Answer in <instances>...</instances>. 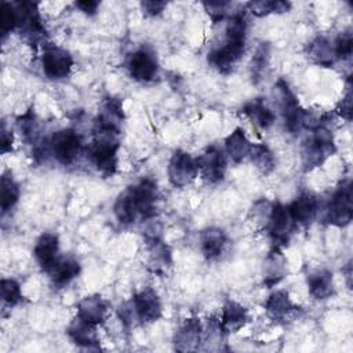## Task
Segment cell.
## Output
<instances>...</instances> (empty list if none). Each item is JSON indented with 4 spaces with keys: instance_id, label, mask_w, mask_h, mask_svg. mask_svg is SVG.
<instances>
[{
    "instance_id": "1",
    "label": "cell",
    "mask_w": 353,
    "mask_h": 353,
    "mask_svg": "<svg viewBox=\"0 0 353 353\" xmlns=\"http://www.w3.org/2000/svg\"><path fill=\"white\" fill-rule=\"evenodd\" d=\"M312 134L302 142L301 159L305 171H310L321 165L335 152L332 131L323 123L310 130Z\"/></svg>"
},
{
    "instance_id": "2",
    "label": "cell",
    "mask_w": 353,
    "mask_h": 353,
    "mask_svg": "<svg viewBox=\"0 0 353 353\" xmlns=\"http://www.w3.org/2000/svg\"><path fill=\"white\" fill-rule=\"evenodd\" d=\"M119 141L114 135L95 134V139L90 146L88 156L94 167L103 176H112L117 168V152Z\"/></svg>"
},
{
    "instance_id": "3",
    "label": "cell",
    "mask_w": 353,
    "mask_h": 353,
    "mask_svg": "<svg viewBox=\"0 0 353 353\" xmlns=\"http://www.w3.org/2000/svg\"><path fill=\"white\" fill-rule=\"evenodd\" d=\"M83 150L80 134L73 128H62L52 134L50 141V152L63 165L74 163Z\"/></svg>"
},
{
    "instance_id": "4",
    "label": "cell",
    "mask_w": 353,
    "mask_h": 353,
    "mask_svg": "<svg viewBox=\"0 0 353 353\" xmlns=\"http://www.w3.org/2000/svg\"><path fill=\"white\" fill-rule=\"evenodd\" d=\"M274 88L279 98V105H280L285 128L290 132L296 134L303 128L306 110L299 105L295 94L291 91V88L284 80H279Z\"/></svg>"
},
{
    "instance_id": "5",
    "label": "cell",
    "mask_w": 353,
    "mask_h": 353,
    "mask_svg": "<svg viewBox=\"0 0 353 353\" xmlns=\"http://www.w3.org/2000/svg\"><path fill=\"white\" fill-rule=\"evenodd\" d=\"M352 216V183L350 181H345L336 188L330 199L327 207V222L330 225L343 228L350 223Z\"/></svg>"
},
{
    "instance_id": "6",
    "label": "cell",
    "mask_w": 353,
    "mask_h": 353,
    "mask_svg": "<svg viewBox=\"0 0 353 353\" xmlns=\"http://www.w3.org/2000/svg\"><path fill=\"white\" fill-rule=\"evenodd\" d=\"M124 121L123 102L119 98L109 97L103 99L99 106L98 116L95 119V134L102 135H114L117 137L121 132Z\"/></svg>"
},
{
    "instance_id": "7",
    "label": "cell",
    "mask_w": 353,
    "mask_h": 353,
    "mask_svg": "<svg viewBox=\"0 0 353 353\" xmlns=\"http://www.w3.org/2000/svg\"><path fill=\"white\" fill-rule=\"evenodd\" d=\"M266 229L269 232L273 247L281 250L283 247L288 245L295 229V222L291 218L290 211L284 204L281 203L273 204L270 221Z\"/></svg>"
},
{
    "instance_id": "8",
    "label": "cell",
    "mask_w": 353,
    "mask_h": 353,
    "mask_svg": "<svg viewBox=\"0 0 353 353\" xmlns=\"http://www.w3.org/2000/svg\"><path fill=\"white\" fill-rule=\"evenodd\" d=\"M199 174L208 183H219L225 178L226 172V157L222 149L212 145L203 150L196 159Z\"/></svg>"
},
{
    "instance_id": "9",
    "label": "cell",
    "mask_w": 353,
    "mask_h": 353,
    "mask_svg": "<svg viewBox=\"0 0 353 353\" xmlns=\"http://www.w3.org/2000/svg\"><path fill=\"white\" fill-rule=\"evenodd\" d=\"M167 172L172 186L185 188L190 185L199 174L196 159L183 150H175L168 161Z\"/></svg>"
},
{
    "instance_id": "10",
    "label": "cell",
    "mask_w": 353,
    "mask_h": 353,
    "mask_svg": "<svg viewBox=\"0 0 353 353\" xmlns=\"http://www.w3.org/2000/svg\"><path fill=\"white\" fill-rule=\"evenodd\" d=\"M41 66L48 79L61 80L70 74L73 68V57L62 47L48 46L43 51Z\"/></svg>"
},
{
    "instance_id": "11",
    "label": "cell",
    "mask_w": 353,
    "mask_h": 353,
    "mask_svg": "<svg viewBox=\"0 0 353 353\" xmlns=\"http://www.w3.org/2000/svg\"><path fill=\"white\" fill-rule=\"evenodd\" d=\"M127 69L134 80L148 83L157 77L159 62L152 50L141 47L132 54H130L127 61Z\"/></svg>"
},
{
    "instance_id": "12",
    "label": "cell",
    "mask_w": 353,
    "mask_h": 353,
    "mask_svg": "<svg viewBox=\"0 0 353 353\" xmlns=\"http://www.w3.org/2000/svg\"><path fill=\"white\" fill-rule=\"evenodd\" d=\"M131 306L134 309L138 323L149 324L161 317L163 306L157 292L152 288H143L131 298Z\"/></svg>"
},
{
    "instance_id": "13",
    "label": "cell",
    "mask_w": 353,
    "mask_h": 353,
    "mask_svg": "<svg viewBox=\"0 0 353 353\" xmlns=\"http://www.w3.org/2000/svg\"><path fill=\"white\" fill-rule=\"evenodd\" d=\"M135 210L139 218L149 219L156 215L159 190L152 179H142L137 185L130 186Z\"/></svg>"
},
{
    "instance_id": "14",
    "label": "cell",
    "mask_w": 353,
    "mask_h": 353,
    "mask_svg": "<svg viewBox=\"0 0 353 353\" xmlns=\"http://www.w3.org/2000/svg\"><path fill=\"white\" fill-rule=\"evenodd\" d=\"M203 338V325L197 317H189L175 330L174 346L178 352L196 350Z\"/></svg>"
},
{
    "instance_id": "15",
    "label": "cell",
    "mask_w": 353,
    "mask_h": 353,
    "mask_svg": "<svg viewBox=\"0 0 353 353\" xmlns=\"http://www.w3.org/2000/svg\"><path fill=\"white\" fill-rule=\"evenodd\" d=\"M33 255L39 266L47 273L59 259V240L54 233H43L34 244Z\"/></svg>"
},
{
    "instance_id": "16",
    "label": "cell",
    "mask_w": 353,
    "mask_h": 353,
    "mask_svg": "<svg viewBox=\"0 0 353 353\" xmlns=\"http://www.w3.org/2000/svg\"><path fill=\"white\" fill-rule=\"evenodd\" d=\"M244 50L245 48H240V47L223 43V46L210 51L207 59L211 68H214L219 73L228 74L234 69L237 62L241 59Z\"/></svg>"
},
{
    "instance_id": "17",
    "label": "cell",
    "mask_w": 353,
    "mask_h": 353,
    "mask_svg": "<svg viewBox=\"0 0 353 353\" xmlns=\"http://www.w3.org/2000/svg\"><path fill=\"white\" fill-rule=\"evenodd\" d=\"M200 250L205 259L216 261L222 256L228 245V236L219 228H207L199 236Z\"/></svg>"
},
{
    "instance_id": "18",
    "label": "cell",
    "mask_w": 353,
    "mask_h": 353,
    "mask_svg": "<svg viewBox=\"0 0 353 353\" xmlns=\"http://www.w3.org/2000/svg\"><path fill=\"white\" fill-rule=\"evenodd\" d=\"M287 208L295 225L309 226L317 216L319 203L316 196H313L312 193H302L296 199H294V201L287 205Z\"/></svg>"
},
{
    "instance_id": "19",
    "label": "cell",
    "mask_w": 353,
    "mask_h": 353,
    "mask_svg": "<svg viewBox=\"0 0 353 353\" xmlns=\"http://www.w3.org/2000/svg\"><path fill=\"white\" fill-rule=\"evenodd\" d=\"M108 316V303L101 295H90L77 303V317L92 325H99Z\"/></svg>"
},
{
    "instance_id": "20",
    "label": "cell",
    "mask_w": 353,
    "mask_h": 353,
    "mask_svg": "<svg viewBox=\"0 0 353 353\" xmlns=\"http://www.w3.org/2000/svg\"><path fill=\"white\" fill-rule=\"evenodd\" d=\"M68 336L72 342L84 349L99 347V339L97 334V325L83 321L76 316V319L66 328Z\"/></svg>"
},
{
    "instance_id": "21",
    "label": "cell",
    "mask_w": 353,
    "mask_h": 353,
    "mask_svg": "<svg viewBox=\"0 0 353 353\" xmlns=\"http://www.w3.org/2000/svg\"><path fill=\"white\" fill-rule=\"evenodd\" d=\"M287 274V259L280 248L273 247L263 262V283L268 288L279 284Z\"/></svg>"
},
{
    "instance_id": "22",
    "label": "cell",
    "mask_w": 353,
    "mask_h": 353,
    "mask_svg": "<svg viewBox=\"0 0 353 353\" xmlns=\"http://www.w3.org/2000/svg\"><path fill=\"white\" fill-rule=\"evenodd\" d=\"M247 321H248L247 309L234 301H228L222 307L221 319L218 323L223 334H229L243 328L247 324Z\"/></svg>"
},
{
    "instance_id": "23",
    "label": "cell",
    "mask_w": 353,
    "mask_h": 353,
    "mask_svg": "<svg viewBox=\"0 0 353 353\" xmlns=\"http://www.w3.org/2000/svg\"><path fill=\"white\" fill-rule=\"evenodd\" d=\"M295 309L296 307L292 303L288 292L284 290L274 291L273 294L269 295V298L265 302L266 314L274 321H283L288 319Z\"/></svg>"
},
{
    "instance_id": "24",
    "label": "cell",
    "mask_w": 353,
    "mask_h": 353,
    "mask_svg": "<svg viewBox=\"0 0 353 353\" xmlns=\"http://www.w3.org/2000/svg\"><path fill=\"white\" fill-rule=\"evenodd\" d=\"M148 265L156 273H164L171 265V252L159 236L148 237Z\"/></svg>"
},
{
    "instance_id": "25",
    "label": "cell",
    "mask_w": 353,
    "mask_h": 353,
    "mask_svg": "<svg viewBox=\"0 0 353 353\" xmlns=\"http://www.w3.org/2000/svg\"><path fill=\"white\" fill-rule=\"evenodd\" d=\"M54 287L68 285L80 273V263L73 258H59L58 262L47 272Z\"/></svg>"
},
{
    "instance_id": "26",
    "label": "cell",
    "mask_w": 353,
    "mask_h": 353,
    "mask_svg": "<svg viewBox=\"0 0 353 353\" xmlns=\"http://www.w3.org/2000/svg\"><path fill=\"white\" fill-rule=\"evenodd\" d=\"M252 143L245 135L243 128H234L226 138H225V150L232 161L241 163L250 156Z\"/></svg>"
},
{
    "instance_id": "27",
    "label": "cell",
    "mask_w": 353,
    "mask_h": 353,
    "mask_svg": "<svg viewBox=\"0 0 353 353\" xmlns=\"http://www.w3.org/2000/svg\"><path fill=\"white\" fill-rule=\"evenodd\" d=\"M307 290L314 299H327L334 294L332 273L325 269L314 270L307 276Z\"/></svg>"
},
{
    "instance_id": "28",
    "label": "cell",
    "mask_w": 353,
    "mask_h": 353,
    "mask_svg": "<svg viewBox=\"0 0 353 353\" xmlns=\"http://www.w3.org/2000/svg\"><path fill=\"white\" fill-rule=\"evenodd\" d=\"M243 114L248 117L252 124L262 130H268L274 123V113L268 108L262 98H255L243 106Z\"/></svg>"
},
{
    "instance_id": "29",
    "label": "cell",
    "mask_w": 353,
    "mask_h": 353,
    "mask_svg": "<svg viewBox=\"0 0 353 353\" xmlns=\"http://www.w3.org/2000/svg\"><path fill=\"white\" fill-rule=\"evenodd\" d=\"M307 54H309V58L320 66H331L336 59L332 43L328 39L321 36L316 37L309 44Z\"/></svg>"
},
{
    "instance_id": "30",
    "label": "cell",
    "mask_w": 353,
    "mask_h": 353,
    "mask_svg": "<svg viewBox=\"0 0 353 353\" xmlns=\"http://www.w3.org/2000/svg\"><path fill=\"white\" fill-rule=\"evenodd\" d=\"M113 212L121 225H130L137 221L138 214L135 210V204H134V199L130 188L119 194L113 205Z\"/></svg>"
},
{
    "instance_id": "31",
    "label": "cell",
    "mask_w": 353,
    "mask_h": 353,
    "mask_svg": "<svg viewBox=\"0 0 353 353\" xmlns=\"http://www.w3.org/2000/svg\"><path fill=\"white\" fill-rule=\"evenodd\" d=\"M248 157L254 167L262 175H269L276 167V159L273 156V152L263 143H252Z\"/></svg>"
},
{
    "instance_id": "32",
    "label": "cell",
    "mask_w": 353,
    "mask_h": 353,
    "mask_svg": "<svg viewBox=\"0 0 353 353\" xmlns=\"http://www.w3.org/2000/svg\"><path fill=\"white\" fill-rule=\"evenodd\" d=\"M0 192H1V212L3 215L8 212L19 200V185L15 182L11 174L4 172L0 182Z\"/></svg>"
},
{
    "instance_id": "33",
    "label": "cell",
    "mask_w": 353,
    "mask_h": 353,
    "mask_svg": "<svg viewBox=\"0 0 353 353\" xmlns=\"http://www.w3.org/2000/svg\"><path fill=\"white\" fill-rule=\"evenodd\" d=\"M269 61H270V46L269 43H262L256 48L251 59V77L255 84L263 79L269 68Z\"/></svg>"
},
{
    "instance_id": "34",
    "label": "cell",
    "mask_w": 353,
    "mask_h": 353,
    "mask_svg": "<svg viewBox=\"0 0 353 353\" xmlns=\"http://www.w3.org/2000/svg\"><path fill=\"white\" fill-rule=\"evenodd\" d=\"M248 8L250 11L255 15V17H265L269 14H283L290 11L291 8V3L288 1H281V0H258V1H251L248 3Z\"/></svg>"
},
{
    "instance_id": "35",
    "label": "cell",
    "mask_w": 353,
    "mask_h": 353,
    "mask_svg": "<svg viewBox=\"0 0 353 353\" xmlns=\"http://www.w3.org/2000/svg\"><path fill=\"white\" fill-rule=\"evenodd\" d=\"M272 208H273V204L270 201H268L266 199H261V200L255 201L251 211H250L251 222L256 228H265L266 229L268 223L270 221Z\"/></svg>"
},
{
    "instance_id": "36",
    "label": "cell",
    "mask_w": 353,
    "mask_h": 353,
    "mask_svg": "<svg viewBox=\"0 0 353 353\" xmlns=\"http://www.w3.org/2000/svg\"><path fill=\"white\" fill-rule=\"evenodd\" d=\"M0 290H1V299L3 303L12 307L18 305L22 301V291L21 285L14 279H1L0 281Z\"/></svg>"
},
{
    "instance_id": "37",
    "label": "cell",
    "mask_w": 353,
    "mask_h": 353,
    "mask_svg": "<svg viewBox=\"0 0 353 353\" xmlns=\"http://www.w3.org/2000/svg\"><path fill=\"white\" fill-rule=\"evenodd\" d=\"M0 29H1L3 39L14 29H18V12H17L15 3H8V1L3 3L1 11H0Z\"/></svg>"
},
{
    "instance_id": "38",
    "label": "cell",
    "mask_w": 353,
    "mask_h": 353,
    "mask_svg": "<svg viewBox=\"0 0 353 353\" xmlns=\"http://www.w3.org/2000/svg\"><path fill=\"white\" fill-rule=\"evenodd\" d=\"M18 127L23 135V138L30 142L36 143L37 137H39V124L36 120V116L32 110H28L23 116L18 119Z\"/></svg>"
},
{
    "instance_id": "39",
    "label": "cell",
    "mask_w": 353,
    "mask_h": 353,
    "mask_svg": "<svg viewBox=\"0 0 353 353\" xmlns=\"http://www.w3.org/2000/svg\"><path fill=\"white\" fill-rule=\"evenodd\" d=\"M334 46V52L336 59H347L352 55L353 50V40L350 33H342L338 36V39L332 43Z\"/></svg>"
},
{
    "instance_id": "40",
    "label": "cell",
    "mask_w": 353,
    "mask_h": 353,
    "mask_svg": "<svg viewBox=\"0 0 353 353\" xmlns=\"http://www.w3.org/2000/svg\"><path fill=\"white\" fill-rule=\"evenodd\" d=\"M207 14L214 22H219L225 18L228 12V7L230 6L229 1H210V3H203Z\"/></svg>"
},
{
    "instance_id": "41",
    "label": "cell",
    "mask_w": 353,
    "mask_h": 353,
    "mask_svg": "<svg viewBox=\"0 0 353 353\" xmlns=\"http://www.w3.org/2000/svg\"><path fill=\"white\" fill-rule=\"evenodd\" d=\"M165 7H167V3L160 1V0H145L141 3L142 12L149 17H156V15L161 14Z\"/></svg>"
},
{
    "instance_id": "42",
    "label": "cell",
    "mask_w": 353,
    "mask_h": 353,
    "mask_svg": "<svg viewBox=\"0 0 353 353\" xmlns=\"http://www.w3.org/2000/svg\"><path fill=\"white\" fill-rule=\"evenodd\" d=\"M336 112L345 120L350 121V119H352V91H350V88L347 90V92L345 94L342 101L339 102V105L336 108Z\"/></svg>"
},
{
    "instance_id": "43",
    "label": "cell",
    "mask_w": 353,
    "mask_h": 353,
    "mask_svg": "<svg viewBox=\"0 0 353 353\" xmlns=\"http://www.w3.org/2000/svg\"><path fill=\"white\" fill-rule=\"evenodd\" d=\"M12 142H14L12 132H10V131L6 128V124L3 123V125H1V134H0V149H1V153L11 152V150H12Z\"/></svg>"
},
{
    "instance_id": "44",
    "label": "cell",
    "mask_w": 353,
    "mask_h": 353,
    "mask_svg": "<svg viewBox=\"0 0 353 353\" xmlns=\"http://www.w3.org/2000/svg\"><path fill=\"white\" fill-rule=\"evenodd\" d=\"M74 6L83 11L87 15H94L99 7V1L95 0H83V1H76Z\"/></svg>"
}]
</instances>
